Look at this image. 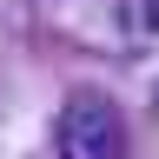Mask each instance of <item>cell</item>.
Returning a JSON list of instances; mask_svg holds the SVG:
<instances>
[{
    "instance_id": "obj_2",
    "label": "cell",
    "mask_w": 159,
    "mask_h": 159,
    "mask_svg": "<svg viewBox=\"0 0 159 159\" xmlns=\"http://www.w3.org/2000/svg\"><path fill=\"white\" fill-rule=\"evenodd\" d=\"M152 27H159V0H152Z\"/></svg>"
},
{
    "instance_id": "obj_1",
    "label": "cell",
    "mask_w": 159,
    "mask_h": 159,
    "mask_svg": "<svg viewBox=\"0 0 159 159\" xmlns=\"http://www.w3.org/2000/svg\"><path fill=\"white\" fill-rule=\"evenodd\" d=\"M60 159H126V119L106 93H73L53 119Z\"/></svg>"
}]
</instances>
